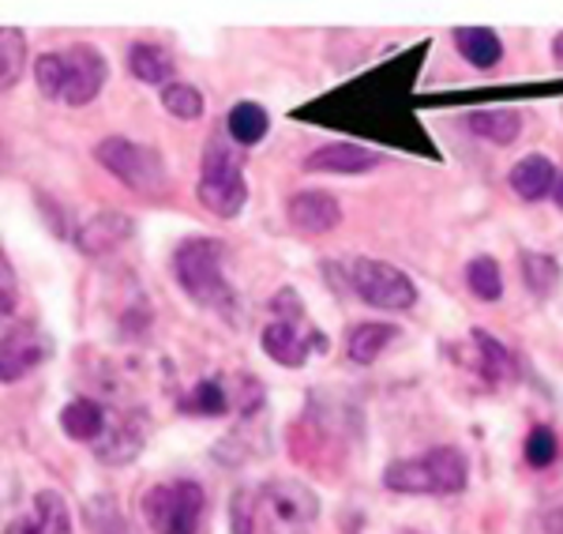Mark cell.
I'll return each instance as SVG.
<instances>
[{
	"label": "cell",
	"mask_w": 563,
	"mask_h": 534,
	"mask_svg": "<svg viewBox=\"0 0 563 534\" xmlns=\"http://www.w3.org/2000/svg\"><path fill=\"white\" fill-rule=\"evenodd\" d=\"M260 504L263 512H267L271 523H278V527H308V523L316 520V497L312 490H305V486L297 482H271L260 490Z\"/></svg>",
	"instance_id": "obj_8"
},
{
	"label": "cell",
	"mask_w": 563,
	"mask_h": 534,
	"mask_svg": "<svg viewBox=\"0 0 563 534\" xmlns=\"http://www.w3.org/2000/svg\"><path fill=\"white\" fill-rule=\"evenodd\" d=\"M552 459H556V433H552L549 425H538V429H530V437H526V464L549 467Z\"/></svg>",
	"instance_id": "obj_31"
},
{
	"label": "cell",
	"mask_w": 563,
	"mask_h": 534,
	"mask_svg": "<svg viewBox=\"0 0 563 534\" xmlns=\"http://www.w3.org/2000/svg\"><path fill=\"white\" fill-rule=\"evenodd\" d=\"M4 534H45V531L38 527V520H34V515H20V520L8 523Z\"/></svg>",
	"instance_id": "obj_34"
},
{
	"label": "cell",
	"mask_w": 563,
	"mask_h": 534,
	"mask_svg": "<svg viewBox=\"0 0 563 534\" xmlns=\"http://www.w3.org/2000/svg\"><path fill=\"white\" fill-rule=\"evenodd\" d=\"M162 106H166V113H174L177 121H199L207 110L203 95H199L192 84H166L162 87Z\"/></svg>",
	"instance_id": "obj_28"
},
{
	"label": "cell",
	"mask_w": 563,
	"mask_h": 534,
	"mask_svg": "<svg viewBox=\"0 0 563 534\" xmlns=\"http://www.w3.org/2000/svg\"><path fill=\"white\" fill-rule=\"evenodd\" d=\"M267 129H271V117L260 102H238L225 113V132L241 148H256L263 135H267Z\"/></svg>",
	"instance_id": "obj_19"
},
{
	"label": "cell",
	"mask_w": 563,
	"mask_h": 534,
	"mask_svg": "<svg viewBox=\"0 0 563 534\" xmlns=\"http://www.w3.org/2000/svg\"><path fill=\"white\" fill-rule=\"evenodd\" d=\"M95 159L132 193L158 196L166 188V162L147 143H135L129 135H106V140L95 143Z\"/></svg>",
	"instance_id": "obj_3"
},
{
	"label": "cell",
	"mask_w": 563,
	"mask_h": 534,
	"mask_svg": "<svg viewBox=\"0 0 563 534\" xmlns=\"http://www.w3.org/2000/svg\"><path fill=\"white\" fill-rule=\"evenodd\" d=\"M34 520L45 534H71V512L65 504V497L57 490H38L34 493Z\"/></svg>",
	"instance_id": "obj_24"
},
{
	"label": "cell",
	"mask_w": 563,
	"mask_h": 534,
	"mask_svg": "<svg viewBox=\"0 0 563 534\" xmlns=\"http://www.w3.org/2000/svg\"><path fill=\"white\" fill-rule=\"evenodd\" d=\"M12 331H15V316H0V339H8Z\"/></svg>",
	"instance_id": "obj_35"
},
{
	"label": "cell",
	"mask_w": 563,
	"mask_h": 534,
	"mask_svg": "<svg viewBox=\"0 0 563 534\" xmlns=\"http://www.w3.org/2000/svg\"><path fill=\"white\" fill-rule=\"evenodd\" d=\"M196 196L207 211H214L218 219H233L241 215V207L249 204V185H244L241 155L230 151L225 140H211L203 151V174H199Z\"/></svg>",
	"instance_id": "obj_2"
},
{
	"label": "cell",
	"mask_w": 563,
	"mask_h": 534,
	"mask_svg": "<svg viewBox=\"0 0 563 534\" xmlns=\"http://www.w3.org/2000/svg\"><path fill=\"white\" fill-rule=\"evenodd\" d=\"M203 509H207L203 486L192 482V478L151 486L143 493V515H147L154 534H196Z\"/></svg>",
	"instance_id": "obj_4"
},
{
	"label": "cell",
	"mask_w": 563,
	"mask_h": 534,
	"mask_svg": "<svg viewBox=\"0 0 563 534\" xmlns=\"http://www.w3.org/2000/svg\"><path fill=\"white\" fill-rule=\"evenodd\" d=\"M466 124L474 129V135H481V140H488V143H499V148L515 143L522 132L519 113H511V110H477L466 117Z\"/></svg>",
	"instance_id": "obj_21"
},
{
	"label": "cell",
	"mask_w": 563,
	"mask_h": 534,
	"mask_svg": "<svg viewBox=\"0 0 563 534\" xmlns=\"http://www.w3.org/2000/svg\"><path fill=\"white\" fill-rule=\"evenodd\" d=\"M34 84H38L42 98L57 102L65 95V53H42V57H34Z\"/></svg>",
	"instance_id": "obj_30"
},
{
	"label": "cell",
	"mask_w": 563,
	"mask_h": 534,
	"mask_svg": "<svg viewBox=\"0 0 563 534\" xmlns=\"http://www.w3.org/2000/svg\"><path fill=\"white\" fill-rule=\"evenodd\" d=\"M271 313H275V320L282 324H301L305 320V302L297 290H278L275 297H271Z\"/></svg>",
	"instance_id": "obj_32"
},
{
	"label": "cell",
	"mask_w": 563,
	"mask_h": 534,
	"mask_svg": "<svg viewBox=\"0 0 563 534\" xmlns=\"http://www.w3.org/2000/svg\"><path fill=\"white\" fill-rule=\"evenodd\" d=\"M286 215H289V222H294V230L308 233V238H320V233H331L334 226L342 222V204L334 200L331 193L305 188V193H297L294 200H289Z\"/></svg>",
	"instance_id": "obj_10"
},
{
	"label": "cell",
	"mask_w": 563,
	"mask_h": 534,
	"mask_svg": "<svg viewBox=\"0 0 563 534\" xmlns=\"http://www.w3.org/2000/svg\"><path fill=\"white\" fill-rule=\"evenodd\" d=\"M556 204L563 207V181H560V185H556Z\"/></svg>",
	"instance_id": "obj_37"
},
{
	"label": "cell",
	"mask_w": 563,
	"mask_h": 534,
	"mask_svg": "<svg viewBox=\"0 0 563 534\" xmlns=\"http://www.w3.org/2000/svg\"><path fill=\"white\" fill-rule=\"evenodd\" d=\"M135 233V219L124 211H98L76 230V249L84 257H106V252L121 249Z\"/></svg>",
	"instance_id": "obj_9"
},
{
	"label": "cell",
	"mask_w": 563,
	"mask_h": 534,
	"mask_svg": "<svg viewBox=\"0 0 563 534\" xmlns=\"http://www.w3.org/2000/svg\"><path fill=\"white\" fill-rule=\"evenodd\" d=\"M466 283L470 294L481 297V302H496L504 294V275H499V264L493 257H477L466 264Z\"/></svg>",
	"instance_id": "obj_27"
},
{
	"label": "cell",
	"mask_w": 563,
	"mask_h": 534,
	"mask_svg": "<svg viewBox=\"0 0 563 534\" xmlns=\"http://www.w3.org/2000/svg\"><path fill=\"white\" fill-rule=\"evenodd\" d=\"M455 50L470 61L474 68H493L504 57V42L488 26H459L455 31Z\"/></svg>",
	"instance_id": "obj_18"
},
{
	"label": "cell",
	"mask_w": 563,
	"mask_h": 534,
	"mask_svg": "<svg viewBox=\"0 0 563 534\" xmlns=\"http://www.w3.org/2000/svg\"><path fill=\"white\" fill-rule=\"evenodd\" d=\"M60 429H65L71 440H79V445H98V440L106 437V406L98 400L79 395V400H71L65 411H60Z\"/></svg>",
	"instance_id": "obj_12"
},
{
	"label": "cell",
	"mask_w": 563,
	"mask_h": 534,
	"mask_svg": "<svg viewBox=\"0 0 563 534\" xmlns=\"http://www.w3.org/2000/svg\"><path fill=\"white\" fill-rule=\"evenodd\" d=\"M260 342H263V355L271 361H278V366H289V369L305 366L308 350H312L305 342V335L297 331V324H282V320H271L267 328H263Z\"/></svg>",
	"instance_id": "obj_13"
},
{
	"label": "cell",
	"mask_w": 563,
	"mask_h": 534,
	"mask_svg": "<svg viewBox=\"0 0 563 534\" xmlns=\"http://www.w3.org/2000/svg\"><path fill=\"white\" fill-rule=\"evenodd\" d=\"M552 57H556V65H563V34H556V42H552Z\"/></svg>",
	"instance_id": "obj_36"
},
{
	"label": "cell",
	"mask_w": 563,
	"mask_h": 534,
	"mask_svg": "<svg viewBox=\"0 0 563 534\" xmlns=\"http://www.w3.org/2000/svg\"><path fill=\"white\" fill-rule=\"evenodd\" d=\"M522 275L533 294L549 297L560 283V264L549 257V252H522Z\"/></svg>",
	"instance_id": "obj_29"
},
{
	"label": "cell",
	"mask_w": 563,
	"mask_h": 534,
	"mask_svg": "<svg viewBox=\"0 0 563 534\" xmlns=\"http://www.w3.org/2000/svg\"><path fill=\"white\" fill-rule=\"evenodd\" d=\"M379 162L384 159L376 151L361 148V143H323L301 162V170H308V174H368Z\"/></svg>",
	"instance_id": "obj_11"
},
{
	"label": "cell",
	"mask_w": 563,
	"mask_h": 534,
	"mask_svg": "<svg viewBox=\"0 0 563 534\" xmlns=\"http://www.w3.org/2000/svg\"><path fill=\"white\" fill-rule=\"evenodd\" d=\"M26 65V39L15 26H0V95L20 84Z\"/></svg>",
	"instance_id": "obj_22"
},
{
	"label": "cell",
	"mask_w": 563,
	"mask_h": 534,
	"mask_svg": "<svg viewBox=\"0 0 563 534\" xmlns=\"http://www.w3.org/2000/svg\"><path fill=\"white\" fill-rule=\"evenodd\" d=\"M106 76H109V65L106 57L87 42H76L71 50H65V95L60 102L65 106H90L106 87Z\"/></svg>",
	"instance_id": "obj_6"
},
{
	"label": "cell",
	"mask_w": 563,
	"mask_h": 534,
	"mask_svg": "<svg viewBox=\"0 0 563 534\" xmlns=\"http://www.w3.org/2000/svg\"><path fill=\"white\" fill-rule=\"evenodd\" d=\"M474 350H477V358H481V373L485 377H493V380H511L515 377V361L511 355L504 350V342L493 339L488 331H474Z\"/></svg>",
	"instance_id": "obj_25"
},
{
	"label": "cell",
	"mask_w": 563,
	"mask_h": 534,
	"mask_svg": "<svg viewBox=\"0 0 563 534\" xmlns=\"http://www.w3.org/2000/svg\"><path fill=\"white\" fill-rule=\"evenodd\" d=\"M222 264L225 246L218 238H188L174 252V275L180 290L207 309H230L233 305V290L225 283Z\"/></svg>",
	"instance_id": "obj_1"
},
{
	"label": "cell",
	"mask_w": 563,
	"mask_h": 534,
	"mask_svg": "<svg viewBox=\"0 0 563 534\" xmlns=\"http://www.w3.org/2000/svg\"><path fill=\"white\" fill-rule=\"evenodd\" d=\"M384 486L395 493H432V475L429 464L421 459H398L384 470ZM435 497V493H432Z\"/></svg>",
	"instance_id": "obj_23"
},
{
	"label": "cell",
	"mask_w": 563,
	"mask_h": 534,
	"mask_svg": "<svg viewBox=\"0 0 563 534\" xmlns=\"http://www.w3.org/2000/svg\"><path fill=\"white\" fill-rule=\"evenodd\" d=\"M395 339H398V328H390V324H357L346 339V355L350 361H357V366H372Z\"/></svg>",
	"instance_id": "obj_20"
},
{
	"label": "cell",
	"mask_w": 563,
	"mask_h": 534,
	"mask_svg": "<svg viewBox=\"0 0 563 534\" xmlns=\"http://www.w3.org/2000/svg\"><path fill=\"white\" fill-rule=\"evenodd\" d=\"M129 72L140 84H169V76H174V57H169L166 45L158 42H135L129 50Z\"/></svg>",
	"instance_id": "obj_17"
},
{
	"label": "cell",
	"mask_w": 563,
	"mask_h": 534,
	"mask_svg": "<svg viewBox=\"0 0 563 534\" xmlns=\"http://www.w3.org/2000/svg\"><path fill=\"white\" fill-rule=\"evenodd\" d=\"M406 534H413V531H406Z\"/></svg>",
	"instance_id": "obj_38"
},
{
	"label": "cell",
	"mask_w": 563,
	"mask_h": 534,
	"mask_svg": "<svg viewBox=\"0 0 563 534\" xmlns=\"http://www.w3.org/2000/svg\"><path fill=\"white\" fill-rule=\"evenodd\" d=\"M180 411L185 414H203V418H218V414L230 411V395L222 392L218 380H199L192 392L180 400Z\"/></svg>",
	"instance_id": "obj_26"
},
{
	"label": "cell",
	"mask_w": 563,
	"mask_h": 534,
	"mask_svg": "<svg viewBox=\"0 0 563 534\" xmlns=\"http://www.w3.org/2000/svg\"><path fill=\"white\" fill-rule=\"evenodd\" d=\"M552 185H556V166H552V159L544 155H526L511 166V188L522 196V200H541V196L552 193Z\"/></svg>",
	"instance_id": "obj_15"
},
{
	"label": "cell",
	"mask_w": 563,
	"mask_h": 534,
	"mask_svg": "<svg viewBox=\"0 0 563 534\" xmlns=\"http://www.w3.org/2000/svg\"><path fill=\"white\" fill-rule=\"evenodd\" d=\"M20 309V286H15V271L8 257L0 252V316H15Z\"/></svg>",
	"instance_id": "obj_33"
},
{
	"label": "cell",
	"mask_w": 563,
	"mask_h": 534,
	"mask_svg": "<svg viewBox=\"0 0 563 534\" xmlns=\"http://www.w3.org/2000/svg\"><path fill=\"white\" fill-rule=\"evenodd\" d=\"M424 464H429L435 497H451L466 490V456L459 448H432L424 456Z\"/></svg>",
	"instance_id": "obj_16"
},
{
	"label": "cell",
	"mask_w": 563,
	"mask_h": 534,
	"mask_svg": "<svg viewBox=\"0 0 563 534\" xmlns=\"http://www.w3.org/2000/svg\"><path fill=\"white\" fill-rule=\"evenodd\" d=\"M350 286L361 302L376 305V309H410L417 302V286L402 268L384 264V260H353L350 264Z\"/></svg>",
	"instance_id": "obj_5"
},
{
	"label": "cell",
	"mask_w": 563,
	"mask_h": 534,
	"mask_svg": "<svg viewBox=\"0 0 563 534\" xmlns=\"http://www.w3.org/2000/svg\"><path fill=\"white\" fill-rule=\"evenodd\" d=\"M53 355V339L31 324H15L8 339H0V384H15L31 369H38Z\"/></svg>",
	"instance_id": "obj_7"
},
{
	"label": "cell",
	"mask_w": 563,
	"mask_h": 534,
	"mask_svg": "<svg viewBox=\"0 0 563 534\" xmlns=\"http://www.w3.org/2000/svg\"><path fill=\"white\" fill-rule=\"evenodd\" d=\"M147 445V418H140V414H132V418L121 422V429L109 433V440H98L95 451L102 464H113V467H124L129 459H135Z\"/></svg>",
	"instance_id": "obj_14"
}]
</instances>
